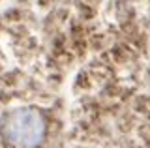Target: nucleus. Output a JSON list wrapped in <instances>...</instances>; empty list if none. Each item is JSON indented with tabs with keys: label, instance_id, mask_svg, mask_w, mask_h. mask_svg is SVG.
<instances>
[{
	"label": "nucleus",
	"instance_id": "nucleus-1",
	"mask_svg": "<svg viewBox=\"0 0 150 148\" xmlns=\"http://www.w3.org/2000/svg\"><path fill=\"white\" fill-rule=\"evenodd\" d=\"M2 135L13 148H36L45 137V122L34 109H15L4 118Z\"/></svg>",
	"mask_w": 150,
	"mask_h": 148
}]
</instances>
